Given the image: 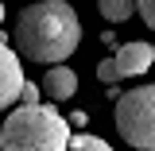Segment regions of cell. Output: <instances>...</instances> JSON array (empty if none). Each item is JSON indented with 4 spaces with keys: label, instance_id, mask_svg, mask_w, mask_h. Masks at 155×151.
<instances>
[{
    "label": "cell",
    "instance_id": "8992f818",
    "mask_svg": "<svg viewBox=\"0 0 155 151\" xmlns=\"http://www.w3.org/2000/svg\"><path fill=\"white\" fill-rule=\"evenodd\" d=\"M43 93L51 97V101H70V97L78 93V74L70 70V66H51L47 70V77H43Z\"/></svg>",
    "mask_w": 155,
    "mask_h": 151
},
{
    "label": "cell",
    "instance_id": "4fadbf2b",
    "mask_svg": "<svg viewBox=\"0 0 155 151\" xmlns=\"http://www.w3.org/2000/svg\"><path fill=\"white\" fill-rule=\"evenodd\" d=\"M0 23H4V0H0Z\"/></svg>",
    "mask_w": 155,
    "mask_h": 151
},
{
    "label": "cell",
    "instance_id": "6da1fadb",
    "mask_svg": "<svg viewBox=\"0 0 155 151\" xmlns=\"http://www.w3.org/2000/svg\"><path fill=\"white\" fill-rule=\"evenodd\" d=\"M81 43V19L78 8L66 0H31L16 12L12 47L19 58L39 66H62Z\"/></svg>",
    "mask_w": 155,
    "mask_h": 151
},
{
    "label": "cell",
    "instance_id": "5b68a950",
    "mask_svg": "<svg viewBox=\"0 0 155 151\" xmlns=\"http://www.w3.org/2000/svg\"><path fill=\"white\" fill-rule=\"evenodd\" d=\"M113 62L120 77H140L155 66V47L151 43H124V47H116Z\"/></svg>",
    "mask_w": 155,
    "mask_h": 151
},
{
    "label": "cell",
    "instance_id": "30bf717a",
    "mask_svg": "<svg viewBox=\"0 0 155 151\" xmlns=\"http://www.w3.org/2000/svg\"><path fill=\"white\" fill-rule=\"evenodd\" d=\"M136 12H140V19L155 31V0H136Z\"/></svg>",
    "mask_w": 155,
    "mask_h": 151
},
{
    "label": "cell",
    "instance_id": "7a4b0ae2",
    "mask_svg": "<svg viewBox=\"0 0 155 151\" xmlns=\"http://www.w3.org/2000/svg\"><path fill=\"white\" fill-rule=\"evenodd\" d=\"M70 120L54 105H19L0 124V151H70Z\"/></svg>",
    "mask_w": 155,
    "mask_h": 151
},
{
    "label": "cell",
    "instance_id": "ba28073f",
    "mask_svg": "<svg viewBox=\"0 0 155 151\" xmlns=\"http://www.w3.org/2000/svg\"><path fill=\"white\" fill-rule=\"evenodd\" d=\"M70 151H113L101 136H89V132H78L74 140H70Z\"/></svg>",
    "mask_w": 155,
    "mask_h": 151
},
{
    "label": "cell",
    "instance_id": "7c38bea8",
    "mask_svg": "<svg viewBox=\"0 0 155 151\" xmlns=\"http://www.w3.org/2000/svg\"><path fill=\"white\" fill-rule=\"evenodd\" d=\"M66 120H70V128H85V124H89V116L81 113V109H78V113H70Z\"/></svg>",
    "mask_w": 155,
    "mask_h": 151
},
{
    "label": "cell",
    "instance_id": "52a82bcc",
    "mask_svg": "<svg viewBox=\"0 0 155 151\" xmlns=\"http://www.w3.org/2000/svg\"><path fill=\"white\" fill-rule=\"evenodd\" d=\"M97 12L109 23H124V19L136 16V0H97Z\"/></svg>",
    "mask_w": 155,
    "mask_h": 151
},
{
    "label": "cell",
    "instance_id": "3957f363",
    "mask_svg": "<svg viewBox=\"0 0 155 151\" xmlns=\"http://www.w3.org/2000/svg\"><path fill=\"white\" fill-rule=\"evenodd\" d=\"M116 132L136 151H155V85H140L116 101Z\"/></svg>",
    "mask_w": 155,
    "mask_h": 151
},
{
    "label": "cell",
    "instance_id": "277c9868",
    "mask_svg": "<svg viewBox=\"0 0 155 151\" xmlns=\"http://www.w3.org/2000/svg\"><path fill=\"white\" fill-rule=\"evenodd\" d=\"M23 85H27V77H23L19 54H16V47H12V35H0V113L19 101Z\"/></svg>",
    "mask_w": 155,
    "mask_h": 151
},
{
    "label": "cell",
    "instance_id": "8fae6325",
    "mask_svg": "<svg viewBox=\"0 0 155 151\" xmlns=\"http://www.w3.org/2000/svg\"><path fill=\"white\" fill-rule=\"evenodd\" d=\"M39 97H43V85L27 81V85H23V93H19V105H39Z\"/></svg>",
    "mask_w": 155,
    "mask_h": 151
},
{
    "label": "cell",
    "instance_id": "9c48e42d",
    "mask_svg": "<svg viewBox=\"0 0 155 151\" xmlns=\"http://www.w3.org/2000/svg\"><path fill=\"white\" fill-rule=\"evenodd\" d=\"M97 81H105V85H116V81H120V74H116V62H113V58L97 62Z\"/></svg>",
    "mask_w": 155,
    "mask_h": 151
}]
</instances>
